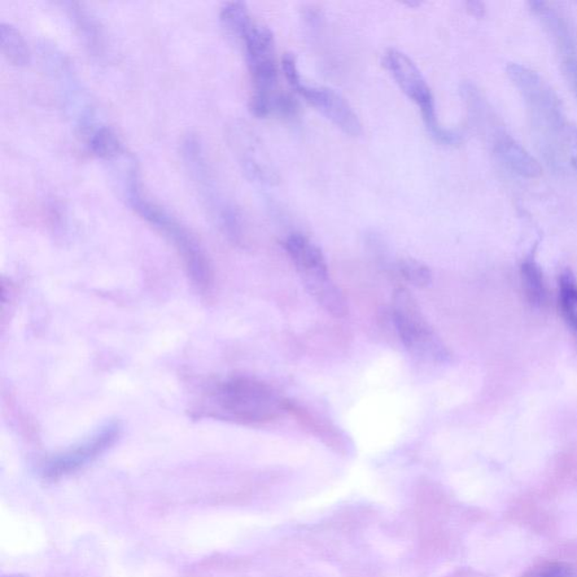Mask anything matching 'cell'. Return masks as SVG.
I'll list each match as a JSON object with an SVG mask.
<instances>
[{"label": "cell", "mask_w": 577, "mask_h": 577, "mask_svg": "<svg viewBox=\"0 0 577 577\" xmlns=\"http://www.w3.org/2000/svg\"><path fill=\"white\" fill-rule=\"evenodd\" d=\"M129 202L134 211L148 224L159 230L173 245L190 274L201 290L207 291L212 286V270L198 240L177 218L160 205L143 195L137 173L131 174Z\"/></svg>", "instance_id": "6da1fadb"}, {"label": "cell", "mask_w": 577, "mask_h": 577, "mask_svg": "<svg viewBox=\"0 0 577 577\" xmlns=\"http://www.w3.org/2000/svg\"><path fill=\"white\" fill-rule=\"evenodd\" d=\"M212 400L222 417L244 424L274 421L288 410V401L272 387L246 375H235L213 391Z\"/></svg>", "instance_id": "7a4b0ae2"}, {"label": "cell", "mask_w": 577, "mask_h": 577, "mask_svg": "<svg viewBox=\"0 0 577 577\" xmlns=\"http://www.w3.org/2000/svg\"><path fill=\"white\" fill-rule=\"evenodd\" d=\"M506 72L521 93L537 133L544 138V142H547L544 151L548 150L550 156V150L554 151L558 142H563L564 144L568 126L561 99L552 86L535 70L523 65L510 64Z\"/></svg>", "instance_id": "3957f363"}, {"label": "cell", "mask_w": 577, "mask_h": 577, "mask_svg": "<svg viewBox=\"0 0 577 577\" xmlns=\"http://www.w3.org/2000/svg\"><path fill=\"white\" fill-rule=\"evenodd\" d=\"M383 63L401 91L421 110L424 124L432 137L443 143L461 142V133L445 129L439 124L435 96L414 61L404 52L391 49L384 54Z\"/></svg>", "instance_id": "277c9868"}, {"label": "cell", "mask_w": 577, "mask_h": 577, "mask_svg": "<svg viewBox=\"0 0 577 577\" xmlns=\"http://www.w3.org/2000/svg\"><path fill=\"white\" fill-rule=\"evenodd\" d=\"M392 317L397 333L409 353L426 361L447 360V348L424 317L417 299L406 288L400 287L393 292Z\"/></svg>", "instance_id": "5b68a950"}, {"label": "cell", "mask_w": 577, "mask_h": 577, "mask_svg": "<svg viewBox=\"0 0 577 577\" xmlns=\"http://www.w3.org/2000/svg\"><path fill=\"white\" fill-rule=\"evenodd\" d=\"M282 68L288 84L327 120L342 130L343 133L357 137L362 133V125L357 113L348 100L327 87L305 84L297 65L295 55L286 54L282 59Z\"/></svg>", "instance_id": "8992f818"}, {"label": "cell", "mask_w": 577, "mask_h": 577, "mask_svg": "<svg viewBox=\"0 0 577 577\" xmlns=\"http://www.w3.org/2000/svg\"><path fill=\"white\" fill-rule=\"evenodd\" d=\"M242 41L249 73L254 82L253 95L271 98L274 95L273 90L278 82L273 33L266 26L253 22Z\"/></svg>", "instance_id": "52a82bcc"}, {"label": "cell", "mask_w": 577, "mask_h": 577, "mask_svg": "<svg viewBox=\"0 0 577 577\" xmlns=\"http://www.w3.org/2000/svg\"><path fill=\"white\" fill-rule=\"evenodd\" d=\"M120 433L121 426L119 423L110 422L105 424L93 435L86 439L84 443L51 461L47 468V474L51 478H55V476L67 474L77 469V468L84 466L85 463L93 461L99 454H102L105 450L115 444L120 436Z\"/></svg>", "instance_id": "ba28073f"}, {"label": "cell", "mask_w": 577, "mask_h": 577, "mask_svg": "<svg viewBox=\"0 0 577 577\" xmlns=\"http://www.w3.org/2000/svg\"><path fill=\"white\" fill-rule=\"evenodd\" d=\"M492 146L497 159L511 172L526 178L540 177L541 166L535 157L497 125L492 126Z\"/></svg>", "instance_id": "9c48e42d"}, {"label": "cell", "mask_w": 577, "mask_h": 577, "mask_svg": "<svg viewBox=\"0 0 577 577\" xmlns=\"http://www.w3.org/2000/svg\"><path fill=\"white\" fill-rule=\"evenodd\" d=\"M306 288L316 303L322 306L325 312L335 318H343L349 313L347 300L342 291L332 280L329 271L300 275Z\"/></svg>", "instance_id": "30bf717a"}, {"label": "cell", "mask_w": 577, "mask_h": 577, "mask_svg": "<svg viewBox=\"0 0 577 577\" xmlns=\"http://www.w3.org/2000/svg\"><path fill=\"white\" fill-rule=\"evenodd\" d=\"M284 247L299 274L329 270L322 249L301 234H291L284 242Z\"/></svg>", "instance_id": "8fae6325"}, {"label": "cell", "mask_w": 577, "mask_h": 577, "mask_svg": "<svg viewBox=\"0 0 577 577\" xmlns=\"http://www.w3.org/2000/svg\"><path fill=\"white\" fill-rule=\"evenodd\" d=\"M0 47L5 58L15 65H24L29 63L30 52L28 45L22 37L19 30L11 24L0 25Z\"/></svg>", "instance_id": "7c38bea8"}, {"label": "cell", "mask_w": 577, "mask_h": 577, "mask_svg": "<svg viewBox=\"0 0 577 577\" xmlns=\"http://www.w3.org/2000/svg\"><path fill=\"white\" fill-rule=\"evenodd\" d=\"M220 23L227 34L242 40L245 33L251 28L253 21L244 3L233 2L222 7Z\"/></svg>", "instance_id": "4fadbf2b"}, {"label": "cell", "mask_w": 577, "mask_h": 577, "mask_svg": "<svg viewBox=\"0 0 577 577\" xmlns=\"http://www.w3.org/2000/svg\"><path fill=\"white\" fill-rule=\"evenodd\" d=\"M521 274L524 290L529 301L535 306H543L547 301V291H546L543 273L539 265L533 259L523 262Z\"/></svg>", "instance_id": "5bb4252c"}, {"label": "cell", "mask_w": 577, "mask_h": 577, "mask_svg": "<svg viewBox=\"0 0 577 577\" xmlns=\"http://www.w3.org/2000/svg\"><path fill=\"white\" fill-rule=\"evenodd\" d=\"M559 288L563 316L577 336V282L570 270L562 273Z\"/></svg>", "instance_id": "9a60e30c"}, {"label": "cell", "mask_w": 577, "mask_h": 577, "mask_svg": "<svg viewBox=\"0 0 577 577\" xmlns=\"http://www.w3.org/2000/svg\"><path fill=\"white\" fill-rule=\"evenodd\" d=\"M89 146L95 156L105 160L115 159L122 152L119 137L108 126H100L90 134Z\"/></svg>", "instance_id": "2e32d148"}, {"label": "cell", "mask_w": 577, "mask_h": 577, "mask_svg": "<svg viewBox=\"0 0 577 577\" xmlns=\"http://www.w3.org/2000/svg\"><path fill=\"white\" fill-rule=\"evenodd\" d=\"M397 270L406 282L417 288H426L432 282V271L427 265L414 259L400 260Z\"/></svg>", "instance_id": "e0dca14e"}, {"label": "cell", "mask_w": 577, "mask_h": 577, "mask_svg": "<svg viewBox=\"0 0 577 577\" xmlns=\"http://www.w3.org/2000/svg\"><path fill=\"white\" fill-rule=\"evenodd\" d=\"M574 572L571 566L563 563H546L532 568L523 577H573Z\"/></svg>", "instance_id": "ac0fdd59"}, {"label": "cell", "mask_w": 577, "mask_h": 577, "mask_svg": "<svg viewBox=\"0 0 577 577\" xmlns=\"http://www.w3.org/2000/svg\"><path fill=\"white\" fill-rule=\"evenodd\" d=\"M563 72L565 75L568 84H570L573 93L577 99V56L576 54L564 56Z\"/></svg>", "instance_id": "d6986e66"}, {"label": "cell", "mask_w": 577, "mask_h": 577, "mask_svg": "<svg viewBox=\"0 0 577 577\" xmlns=\"http://www.w3.org/2000/svg\"><path fill=\"white\" fill-rule=\"evenodd\" d=\"M564 144H566L570 151L571 164L577 169V129L575 126H567Z\"/></svg>", "instance_id": "ffe728a7"}, {"label": "cell", "mask_w": 577, "mask_h": 577, "mask_svg": "<svg viewBox=\"0 0 577 577\" xmlns=\"http://www.w3.org/2000/svg\"><path fill=\"white\" fill-rule=\"evenodd\" d=\"M468 10L474 14L475 16H482L484 12V6L482 3L479 2H470L468 3Z\"/></svg>", "instance_id": "44dd1931"}]
</instances>
